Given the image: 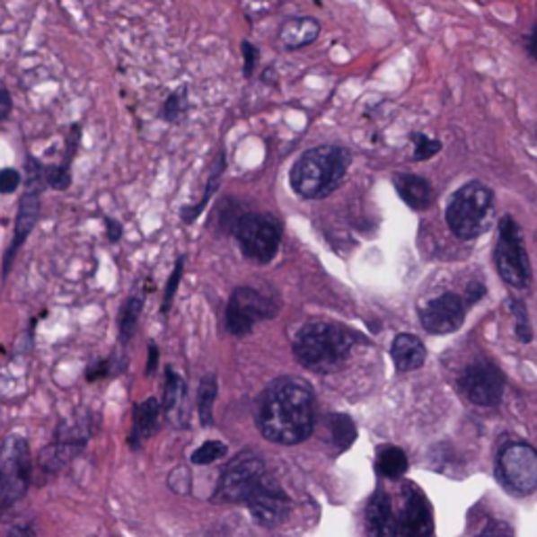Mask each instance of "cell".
Returning <instances> with one entry per match:
<instances>
[{
  "label": "cell",
  "instance_id": "31",
  "mask_svg": "<svg viewBox=\"0 0 537 537\" xmlns=\"http://www.w3.org/2000/svg\"><path fill=\"white\" fill-rule=\"evenodd\" d=\"M227 455V445L221 441H206L204 445H199L196 452L191 453V462L198 466H206L212 464V462L221 460Z\"/></svg>",
  "mask_w": 537,
  "mask_h": 537
},
{
  "label": "cell",
  "instance_id": "39",
  "mask_svg": "<svg viewBox=\"0 0 537 537\" xmlns=\"http://www.w3.org/2000/svg\"><path fill=\"white\" fill-rule=\"evenodd\" d=\"M11 111H13V97H11L9 89L4 86L3 80H0V122L7 120Z\"/></svg>",
  "mask_w": 537,
  "mask_h": 537
},
{
  "label": "cell",
  "instance_id": "43",
  "mask_svg": "<svg viewBox=\"0 0 537 537\" xmlns=\"http://www.w3.org/2000/svg\"><path fill=\"white\" fill-rule=\"evenodd\" d=\"M485 296V286L480 284H472L471 288H468V303H477L480 298Z\"/></svg>",
  "mask_w": 537,
  "mask_h": 537
},
{
  "label": "cell",
  "instance_id": "7",
  "mask_svg": "<svg viewBox=\"0 0 537 537\" xmlns=\"http://www.w3.org/2000/svg\"><path fill=\"white\" fill-rule=\"evenodd\" d=\"M233 235L243 256L254 262H268L282 242V224L262 212H242L233 224Z\"/></svg>",
  "mask_w": 537,
  "mask_h": 537
},
{
  "label": "cell",
  "instance_id": "19",
  "mask_svg": "<svg viewBox=\"0 0 537 537\" xmlns=\"http://www.w3.org/2000/svg\"><path fill=\"white\" fill-rule=\"evenodd\" d=\"M392 185L399 193V198L409 206L411 210H427L435 202V189L428 179L411 172H397L392 177Z\"/></svg>",
  "mask_w": 537,
  "mask_h": 537
},
{
  "label": "cell",
  "instance_id": "15",
  "mask_svg": "<svg viewBox=\"0 0 537 537\" xmlns=\"http://www.w3.org/2000/svg\"><path fill=\"white\" fill-rule=\"evenodd\" d=\"M399 531L403 537H435L433 506L414 485H408L405 504L399 516Z\"/></svg>",
  "mask_w": 537,
  "mask_h": 537
},
{
  "label": "cell",
  "instance_id": "35",
  "mask_svg": "<svg viewBox=\"0 0 537 537\" xmlns=\"http://www.w3.org/2000/svg\"><path fill=\"white\" fill-rule=\"evenodd\" d=\"M168 485H171V489L177 491L179 496H187V493H189V487H191L189 471H187L185 466L174 468V471L171 472V477H168Z\"/></svg>",
  "mask_w": 537,
  "mask_h": 537
},
{
  "label": "cell",
  "instance_id": "17",
  "mask_svg": "<svg viewBox=\"0 0 537 537\" xmlns=\"http://www.w3.org/2000/svg\"><path fill=\"white\" fill-rule=\"evenodd\" d=\"M321 26L315 17L311 15H295L282 22L277 30V40L286 51H301L304 47H311L320 39Z\"/></svg>",
  "mask_w": 537,
  "mask_h": 537
},
{
  "label": "cell",
  "instance_id": "32",
  "mask_svg": "<svg viewBox=\"0 0 537 537\" xmlns=\"http://www.w3.org/2000/svg\"><path fill=\"white\" fill-rule=\"evenodd\" d=\"M183 271H185V256H179L177 265H174L171 277H168V282H166L164 296H162V315H168V311H171V307H172L174 295H177V290H179V284H180V277H183Z\"/></svg>",
  "mask_w": 537,
  "mask_h": 537
},
{
  "label": "cell",
  "instance_id": "22",
  "mask_svg": "<svg viewBox=\"0 0 537 537\" xmlns=\"http://www.w3.org/2000/svg\"><path fill=\"white\" fill-rule=\"evenodd\" d=\"M392 364L399 372H414L427 361V348L414 334H399L391 347Z\"/></svg>",
  "mask_w": 537,
  "mask_h": 537
},
{
  "label": "cell",
  "instance_id": "1",
  "mask_svg": "<svg viewBox=\"0 0 537 537\" xmlns=\"http://www.w3.org/2000/svg\"><path fill=\"white\" fill-rule=\"evenodd\" d=\"M315 401L311 386L301 378H279L265 391L259 405V428L265 439L296 445L313 430Z\"/></svg>",
  "mask_w": 537,
  "mask_h": 537
},
{
  "label": "cell",
  "instance_id": "4",
  "mask_svg": "<svg viewBox=\"0 0 537 537\" xmlns=\"http://www.w3.org/2000/svg\"><path fill=\"white\" fill-rule=\"evenodd\" d=\"M496 196L480 180H471L453 193L447 204V224L460 240H474L489 229Z\"/></svg>",
  "mask_w": 537,
  "mask_h": 537
},
{
  "label": "cell",
  "instance_id": "14",
  "mask_svg": "<svg viewBox=\"0 0 537 537\" xmlns=\"http://www.w3.org/2000/svg\"><path fill=\"white\" fill-rule=\"evenodd\" d=\"M422 326L430 334H452L466 320V304L458 295H441L420 311Z\"/></svg>",
  "mask_w": 537,
  "mask_h": 537
},
{
  "label": "cell",
  "instance_id": "30",
  "mask_svg": "<svg viewBox=\"0 0 537 537\" xmlns=\"http://www.w3.org/2000/svg\"><path fill=\"white\" fill-rule=\"evenodd\" d=\"M409 141L414 143V162H427L435 158L443 149V143L439 139H433V136L424 133H411Z\"/></svg>",
  "mask_w": 537,
  "mask_h": 537
},
{
  "label": "cell",
  "instance_id": "8",
  "mask_svg": "<svg viewBox=\"0 0 537 537\" xmlns=\"http://www.w3.org/2000/svg\"><path fill=\"white\" fill-rule=\"evenodd\" d=\"M497 233L496 254L493 256H496L499 277L512 288H527L531 282V265L527 250H524L521 227H518L515 218L506 215L499 221Z\"/></svg>",
  "mask_w": 537,
  "mask_h": 537
},
{
  "label": "cell",
  "instance_id": "34",
  "mask_svg": "<svg viewBox=\"0 0 537 537\" xmlns=\"http://www.w3.org/2000/svg\"><path fill=\"white\" fill-rule=\"evenodd\" d=\"M508 304L512 309V315H515V320H516V336L523 342H529L531 340V326L527 320V311H524V304L521 301H510Z\"/></svg>",
  "mask_w": 537,
  "mask_h": 537
},
{
  "label": "cell",
  "instance_id": "41",
  "mask_svg": "<svg viewBox=\"0 0 537 537\" xmlns=\"http://www.w3.org/2000/svg\"><path fill=\"white\" fill-rule=\"evenodd\" d=\"M158 359H160V348L155 342H149L147 347V367H145V374L147 376H152L155 372V367H158Z\"/></svg>",
  "mask_w": 537,
  "mask_h": 537
},
{
  "label": "cell",
  "instance_id": "24",
  "mask_svg": "<svg viewBox=\"0 0 537 537\" xmlns=\"http://www.w3.org/2000/svg\"><path fill=\"white\" fill-rule=\"evenodd\" d=\"M147 290L133 292L127 298V303L122 304L120 317H118V340H120L122 347H128V342L133 340L136 332V323H139V317L143 313V304H145Z\"/></svg>",
  "mask_w": 537,
  "mask_h": 537
},
{
  "label": "cell",
  "instance_id": "16",
  "mask_svg": "<svg viewBox=\"0 0 537 537\" xmlns=\"http://www.w3.org/2000/svg\"><path fill=\"white\" fill-rule=\"evenodd\" d=\"M40 191H32L26 189L22 199H20V208H17V218H15V229H13V240H11L7 252H4V260H3V277L9 276L11 265H13L17 252H20L23 243L32 233L36 223L40 218Z\"/></svg>",
  "mask_w": 537,
  "mask_h": 537
},
{
  "label": "cell",
  "instance_id": "12",
  "mask_svg": "<svg viewBox=\"0 0 537 537\" xmlns=\"http://www.w3.org/2000/svg\"><path fill=\"white\" fill-rule=\"evenodd\" d=\"M504 374L489 361H474L462 372L460 389L474 405H497L504 395Z\"/></svg>",
  "mask_w": 537,
  "mask_h": 537
},
{
  "label": "cell",
  "instance_id": "25",
  "mask_svg": "<svg viewBox=\"0 0 537 537\" xmlns=\"http://www.w3.org/2000/svg\"><path fill=\"white\" fill-rule=\"evenodd\" d=\"M224 168H227V158H224V152H221V154L216 155L215 164H212V168H210V177H208V183H206V189H204L202 199H199L198 204L185 206V208L180 210V218H183L185 223H193L199 215H202V210L206 208V206H208L210 198L215 196L216 189H218V185H221Z\"/></svg>",
  "mask_w": 537,
  "mask_h": 537
},
{
  "label": "cell",
  "instance_id": "2",
  "mask_svg": "<svg viewBox=\"0 0 537 537\" xmlns=\"http://www.w3.org/2000/svg\"><path fill=\"white\" fill-rule=\"evenodd\" d=\"M351 149L339 143L311 147L295 162L290 185L304 199H323L339 189L351 168Z\"/></svg>",
  "mask_w": 537,
  "mask_h": 537
},
{
  "label": "cell",
  "instance_id": "13",
  "mask_svg": "<svg viewBox=\"0 0 537 537\" xmlns=\"http://www.w3.org/2000/svg\"><path fill=\"white\" fill-rule=\"evenodd\" d=\"M248 508L252 512L254 521L262 527H277L286 521L290 512V499L286 491L268 474L262 477L259 487L248 497Z\"/></svg>",
  "mask_w": 537,
  "mask_h": 537
},
{
  "label": "cell",
  "instance_id": "37",
  "mask_svg": "<svg viewBox=\"0 0 537 537\" xmlns=\"http://www.w3.org/2000/svg\"><path fill=\"white\" fill-rule=\"evenodd\" d=\"M242 55H243V76L252 78L256 61H259V51H256V47L252 45V42L243 40L242 42Z\"/></svg>",
  "mask_w": 537,
  "mask_h": 537
},
{
  "label": "cell",
  "instance_id": "38",
  "mask_svg": "<svg viewBox=\"0 0 537 537\" xmlns=\"http://www.w3.org/2000/svg\"><path fill=\"white\" fill-rule=\"evenodd\" d=\"M477 537H515V535H512L510 524H506L502 521H491Z\"/></svg>",
  "mask_w": 537,
  "mask_h": 537
},
{
  "label": "cell",
  "instance_id": "27",
  "mask_svg": "<svg viewBox=\"0 0 537 537\" xmlns=\"http://www.w3.org/2000/svg\"><path fill=\"white\" fill-rule=\"evenodd\" d=\"M378 471L386 479H399L408 471V455L399 447H384L378 453Z\"/></svg>",
  "mask_w": 537,
  "mask_h": 537
},
{
  "label": "cell",
  "instance_id": "29",
  "mask_svg": "<svg viewBox=\"0 0 537 537\" xmlns=\"http://www.w3.org/2000/svg\"><path fill=\"white\" fill-rule=\"evenodd\" d=\"M187 110H189V103H187V86H180V89H177L168 95L164 105H162L160 116H162V120L174 124V122L183 120Z\"/></svg>",
  "mask_w": 537,
  "mask_h": 537
},
{
  "label": "cell",
  "instance_id": "3",
  "mask_svg": "<svg viewBox=\"0 0 537 537\" xmlns=\"http://www.w3.org/2000/svg\"><path fill=\"white\" fill-rule=\"evenodd\" d=\"M355 345L351 330L330 321H313L298 332L295 355L303 367L311 372L328 374L345 365Z\"/></svg>",
  "mask_w": 537,
  "mask_h": 537
},
{
  "label": "cell",
  "instance_id": "21",
  "mask_svg": "<svg viewBox=\"0 0 537 537\" xmlns=\"http://www.w3.org/2000/svg\"><path fill=\"white\" fill-rule=\"evenodd\" d=\"M164 414L171 418L172 424L183 427L187 424V384L180 374L172 367H166V383H164Z\"/></svg>",
  "mask_w": 537,
  "mask_h": 537
},
{
  "label": "cell",
  "instance_id": "26",
  "mask_svg": "<svg viewBox=\"0 0 537 537\" xmlns=\"http://www.w3.org/2000/svg\"><path fill=\"white\" fill-rule=\"evenodd\" d=\"M216 378L208 374V376L202 378L198 389V414L202 427H212L215 424V401H216Z\"/></svg>",
  "mask_w": 537,
  "mask_h": 537
},
{
  "label": "cell",
  "instance_id": "36",
  "mask_svg": "<svg viewBox=\"0 0 537 537\" xmlns=\"http://www.w3.org/2000/svg\"><path fill=\"white\" fill-rule=\"evenodd\" d=\"M22 185V172L15 168H3L0 171V193L9 196V193L17 191V187Z\"/></svg>",
  "mask_w": 537,
  "mask_h": 537
},
{
  "label": "cell",
  "instance_id": "33",
  "mask_svg": "<svg viewBox=\"0 0 537 537\" xmlns=\"http://www.w3.org/2000/svg\"><path fill=\"white\" fill-rule=\"evenodd\" d=\"M120 372H122V367L116 364V355H110L108 359L97 361V364H92L89 370H86V380H89V383H97V380L111 378Z\"/></svg>",
  "mask_w": 537,
  "mask_h": 537
},
{
  "label": "cell",
  "instance_id": "18",
  "mask_svg": "<svg viewBox=\"0 0 537 537\" xmlns=\"http://www.w3.org/2000/svg\"><path fill=\"white\" fill-rule=\"evenodd\" d=\"M365 527L370 537H397L399 521L392 510L391 497L384 491H378L367 504Z\"/></svg>",
  "mask_w": 537,
  "mask_h": 537
},
{
  "label": "cell",
  "instance_id": "5",
  "mask_svg": "<svg viewBox=\"0 0 537 537\" xmlns=\"http://www.w3.org/2000/svg\"><path fill=\"white\" fill-rule=\"evenodd\" d=\"M97 430V418L89 409L76 411V414L66 418L55 428V441L40 452L39 466L45 477L57 474L61 468L76 458L86 449Z\"/></svg>",
  "mask_w": 537,
  "mask_h": 537
},
{
  "label": "cell",
  "instance_id": "28",
  "mask_svg": "<svg viewBox=\"0 0 537 537\" xmlns=\"http://www.w3.org/2000/svg\"><path fill=\"white\" fill-rule=\"evenodd\" d=\"M330 433H332V439L340 449H347L353 445L355 436H357V430H355V424L348 416L342 414H330L328 418Z\"/></svg>",
  "mask_w": 537,
  "mask_h": 537
},
{
  "label": "cell",
  "instance_id": "11",
  "mask_svg": "<svg viewBox=\"0 0 537 537\" xmlns=\"http://www.w3.org/2000/svg\"><path fill=\"white\" fill-rule=\"evenodd\" d=\"M277 311L271 301L252 288H237L229 298L227 313H224V323L227 330L235 336L248 334L254 328L256 321L268 320Z\"/></svg>",
  "mask_w": 537,
  "mask_h": 537
},
{
  "label": "cell",
  "instance_id": "40",
  "mask_svg": "<svg viewBox=\"0 0 537 537\" xmlns=\"http://www.w3.org/2000/svg\"><path fill=\"white\" fill-rule=\"evenodd\" d=\"M103 221H105V227H108V240L111 243L120 242L122 240V224L118 223L116 218H110V216H105Z\"/></svg>",
  "mask_w": 537,
  "mask_h": 537
},
{
  "label": "cell",
  "instance_id": "42",
  "mask_svg": "<svg viewBox=\"0 0 537 537\" xmlns=\"http://www.w3.org/2000/svg\"><path fill=\"white\" fill-rule=\"evenodd\" d=\"M527 53L531 59L537 61V26L531 30V34L527 36Z\"/></svg>",
  "mask_w": 537,
  "mask_h": 537
},
{
  "label": "cell",
  "instance_id": "10",
  "mask_svg": "<svg viewBox=\"0 0 537 537\" xmlns=\"http://www.w3.org/2000/svg\"><path fill=\"white\" fill-rule=\"evenodd\" d=\"M497 472L510 491L527 496L537 487V452L527 443H512L499 452Z\"/></svg>",
  "mask_w": 537,
  "mask_h": 537
},
{
  "label": "cell",
  "instance_id": "9",
  "mask_svg": "<svg viewBox=\"0 0 537 537\" xmlns=\"http://www.w3.org/2000/svg\"><path fill=\"white\" fill-rule=\"evenodd\" d=\"M265 462L259 453L242 452L224 466V471L218 479L215 502L224 504H240L248 502L252 491L265 477Z\"/></svg>",
  "mask_w": 537,
  "mask_h": 537
},
{
  "label": "cell",
  "instance_id": "6",
  "mask_svg": "<svg viewBox=\"0 0 537 537\" xmlns=\"http://www.w3.org/2000/svg\"><path fill=\"white\" fill-rule=\"evenodd\" d=\"M32 485V453L28 439L9 433L0 443V506L9 508L26 496Z\"/></svg>",
  "mask_w": 537,
  "mask_h": 537
},
{
  "label": "cell",
  "instance_id": "20",
  "mask_svg": "<svg viewBox=\"0 0 537 537\" xmlns=\"http://www.w3.org/2000/svg\"><path fill=\"white\" fill-rule=\"evenodd\" d=\"M160 401L158 399L149 397L145 401L139 403L133 411V428H130L128 445L133 449H141L149 436L155 435L160 424Z\"/></svg>",
  "mask_w": 537,
  "mask_h": 537
},
{
  "label": "cell",
  "instance_id": "44",
  "mask_svg": "<svg viewBox=\"0 0 537 537\" xmlns=\"http://www.w3.org/2000/svg\"><path fill=\"white\" fill-rule=\"evenodd\" d=\"M9 537H36L32 527H23V524H17V527L11 529Z\"/></svg>",
  "mask_w": 537,
  "mask_h": 537
},
{
  "label": "cell",
  "instance_id": "23",
  "mask_svg": "<svg viewBox=\"0 0 537 537\" xmlns=\"http://www.w3.org/2000/svg\"><path fill=\"white\" fill-rule=\"evenodd\" d=\"M80 143V124H72L70 135L66 141V154L61 164L45 166L47 187H51L55 191H66L72 185V162L76 158V149Z\"/></svg>",
  "mask_w": 537,
  "mask_h": 537
}]
</instances>
